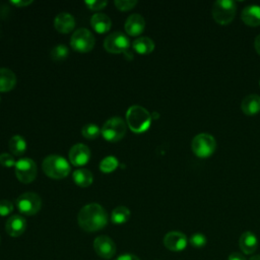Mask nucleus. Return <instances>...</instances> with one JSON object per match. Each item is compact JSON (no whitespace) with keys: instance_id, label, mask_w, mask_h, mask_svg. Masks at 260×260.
I'll return each mask as SVG.
<instances>
[{"instance_id":"1","label":"nucleus","mask_w":260,"mask_h":260,"mask_svg":"<svg viewBox=\"0 0 260 260\" xmlns=\"http://www.w3.org/2000/svg\"><path fill=\"white\" fill-rule=\"evenodd\" d=\"M109 220L106 209L98 203H89L84 205L77 214V222L79 226L88 233L98 232L104 229Z\"/></svg>"},{"instance_id":"2","label":"nucleus","mask_w":260,"mask_h":260,"mask_svg":"<svg viewBox=\"0 0 260 260\" xmlns=\"http://www.w3.org/2000/svg\"><path fill=\"white\" fill-rule=\"evenodd\" d=\"M126 123L131 131L142 133L149 128L151 124V115L143 107L133 105L127 110Z\"/></svg>"},{"instance_id":"3","label":"nucleus","mask_w":260,"mask_h":260,"mask_svg":"<svg viewBox=\"0 0 260 260\" xmlns=\"http://www.w3.org/2000/svg\"><path fill=\"white\" fill-rule=\"evenodd\" d=\"M44 173L52 179H63L70 172V166L68 161L57 154H51L45 157L42 165Z\"/></svg>"},{"instance_id":"4","label":"nucleus","mask_w":260,"mask_h":260,"mask_svg":"<svg viewBox=\"0 0 260 260\" xmlns=\"http://www.w3.org/2000/svg\"><path fill=\"white\" fill-rule=\"evenodd\" d=\"M237 5L232 0H217L211 8V15L216 23L220 25L230 24L235 18Z\"/></svg>"},{"instance_id":"5","label":"nucleus","mask_w":260,"mask_h":260,"mask_svg":"<svg viewBox=\"0 0 260 260\" xmlns=\"http://www.w3.org/2000/svg\"><path fill=\"white\" fill-rule=\"evenodd\" d=\"M191 148L196 156L206 158L212 155L215 151L216 141L212 135L208 133H200L193 137Z\"/></svg>"},{"instance_id":"6","label":"nucleus","mask_w":260,"mask_h":260,"mask_svg":"<svg viewBox=\"0 0 260 260\" xmlns=\"http://www.w3.org/2000/svg\"><path fill=\"white\" fill-rule=\"evenodd\" d=\"M101 132L107 141L117 142L126 134V123L120 117L110 118L103 125Z\"/></svg>"},{"instance_id":"7","label":"nucleus","mask_w":260,"mask_h":260,"mask_svg":"<svg viewBox=\"0 0 260 260\" xmlns=\"http://www.w3.org/2000/svg\"><path fill=\"white\" fill-rule=\"evenodd\" d=\"M17 209L24 215H34L42 207L41 197L34 192H25L19 195L15 201Z\"/></svg>"},{"instance_id":"8","label":"nucleus","mask_w":260,"mask_h":260,"mask_svg":"<svg viewBox=\"0 0 260 260\" xmlns=\"http://www.w3.org/2000/svg\"><path fill=\"white\" fill-rule=\"evenodd\" d=\"M94 43L93 35L84 27L76 29L70 40L71 48L80 53H87L91 51L94 47Z\"/></svg>"},{"instance_id":"9","label":"nucleus","mask_w":260,"mask_h":260,"mask_svg":"<svg viewBox=\"0 0 260 260\" xmlns=\"http://www.w3.org/2000/svg\"><path fill=\"white\" fill-rule=\"evenodd\" d=\"M37 165L28 157H23L15 162V175L18 181L24 184L32 182L37 177Z\"/></svg>"},{"instance_id":"10","label":"nucleus","mask_w":260,"mask_h":260,"mask_svg":"<svg viewBox=\"0 0 260 260\" xmlns=\"http://www.w3.org/2000/svg\"><path fill=\"white\" fill-rule=\"evenodd\" d=\"M130 46V41L126 35L121 31H115L109 35L104 41L106 51L113 54L125 53Z\"/></svg>"},{"instance_id":"11","label":"nucleus","mask_w":260,"mask_h":260,"mask_svg":"<svg viewBox=\"0 0 260 260\" xmlns=\"http://www.w3.org/2000/svg\"><path fill=\"white\" fill-rule=\"evenodd\" d=\"M94 252L104 259H111L116 254V244L114 241L105 235L99 236L93 241Z\"/></svg>"},{"instance_id":"12","label":"nucleus","mask_w":260,"mask_h":260,"mask_svg":"<svg viewBox=\"0 0 260 260\" xmlns=\"http://www.w3.org/2000/svg\"><path fill=\"white\" fill-rule=\"evenodd\" d=\"M188 244V239L185 236V234L178 232V231H172L165 235L164 237V245L165 247L173 252H180L185 250Z\"/></svg>"},{"instance_id":"13","label":"nucleus","mask_w":260,"mask_h":260,"mask_svg":"<svg viewBox=\"0 0 260 260\" xmlns=\"http://www.w3.org/2000/svg\"><path fill=\"white\" fill-rule=\"evenodd\" d=\"M90 158V150L83 143L74 144L69 150V160L73 166L81 167L88 162Z\"/></svg>"},{"instance_id":"14","label":"nucleus","mask_w":260,"mask_h":260,"mask_svg":"<svg viewBox=\"0 0 260 260\" xmlns=\"http://www.w3.org/2000/svg\"><path fill=\"white\" fill-rule=\"evenodd\" d=\"M26 229V220L19 214L11 215L5 222L6 233L13 238L21 236Z\"/></svg>"},{"instance_id":"15","label":"nucleus","mask_w":260,"mask_h":260,"mask_svg":"<svg viewBox=\"0 0 260 260\" xmlns=\"http://www.w3.org/2000/svg\"><path fill=\"white\" fill-rule=\"evenodd\" d=\"M125 30L129 36H139L145 27V20L142 15L138 13L131 14L125 21Z\"/></svg>"},{"instance_id":"16","label":"nucleus","mask_w":260,"mask_h":260,"mask_svg":"<svg viewBox=\"0 0 260 260\" xmlns=\"http://www.w3.org/2000/svg\"><path fill=\"white\" fill-rule=\"evenodd\" d=\"M239 246L244 254L252 255L258 247V240L256 235L250 231L244 232L239 239Z\"/></svg>"},{"instance_id":"17","label":"nucleus","mask_w":260,"mask_h":260,"mask_svg":"<svg viewBox=\"0 0 260 260\" xmlns=\"http://www.w3.org/2000/svg\"><path fill=\"white\" fill-rule=\"evenodd\" d=\"M54 26L59 32L68 34L74 28L75 19L72 14L67 12H61L55 17Z\"/></svg>"},{"instance_id":"18","label":"nucleus","mask_w":260,"mask_h":260,"mask_svg":"<svg viewBox=\"0 0 260 260\" xmlns=\"http://www.w3.org/2000/svg\"><path fill=\"white\" fill-rule=\"evenodd\" d=\"M242 112L247 116H255L260 112V96L252 93L246 95L241 103Z\"/></svg>"},{"instance_id":"19","label":"nucleus","mask_w":260,"mask_h":260,"mask_svg":"<svg viewBox=\"0 0 260 260\" xmlns=\"http://www.w3.org/2000/svg\"><path fill=\"white\" fill-rule=\"evenodd\" d=\"M241 18L244 21V23L249 26H259L260 25V6L259 5L246 6L242 10Z\"/></svg>"},{"instance_id":"20","label":"nucleus","mask_w":260,"mask_h":260,"mask_svg":"<svg viewBox=\"0 0 260 260\" xmlns=\"http://www.w3.org/2000/svg\"><path fill=\"white\" fill-rule=\"evenodd\" d=\"M90 24H91V27L98 34H105L110 30L112 21H111V18L107 14L100 12V13H95L91 16Z\"/></svg>"},{"instance_id":"21","label":"nucleus","mask_w":260,"mask_h":260,"mask_svg":"<svg viewBox=\"0 0 260 260\" xmlns=\"http://www.w3.org/2000/svg\"><path fill=\"white\" fill-rule=\"evenodd\" d=\"M16 84L14 72L7 68H0V91H10Z\"/></svg>"},{"instance_id":"22","label":"nucleus","mask_w":260,"mask_h":260,"mask_svg":"<svg viewBox=\"0 0 260 260\" xmlns=\"http://www.w3.org/2000/svg\"><path fill=\"white\" fill-rule=\"evenodd\" d=\"M132 47L138 54L145 55L151 53L154 50V43L150 38L140 37L133 42Z\"/></svg>"},{"instance_id":"23","label":"nucleus","mask_w":260,"mask_h":260,"mask_svg":"<svg viewBox=\"0 0 260 260\" xmlns=\"http://www.w3.org/2000/svg\"><path fill=\"white\" fill-rule=\"evenodd\" d=\"M73 181L79 187L85 188V187H88L89 185H91V183L93 181V176L89 170L79 169V170L74 171Z\"/></svg>"},{"instance_id":"24","label":"nucleus","mask_w":260,"mask_h":260,"mask_svg":"<svg viewBox=\"0 0 260 260\" xmlns=\"http://www.w3.org/2000/svg\"><path fill=\"white\" fill-rule=\"evenodd\" d=\"M130 210L126 206H118L113 209L111 213V221L114 224H123L130 218Z\"/></svg>"},{"instance_id":"25","label":"nucleus","mask_w":260,"mask_h":260,"mask_svg":"<svg viewBox=\"0 0 260 260\" xmlns=\"http://www.w3.org/2000/svg\"><path fill=\"white\" fill-rule=\"evenodd\" d=\"M8 146H9V150L14 155L19 156V155L23 154L26 149V141L24 140V138L22 136L14 135L10 138Z\"/></svg>"},{"instance_id":"26","label":"nucleus","mask_w":260,"mask_h":260,"mask_svg":"<svg viewBox=\"0 0 260 260\" xmlns=\"http://www.w3.org/2000/svg\"><path fill=\"white\" fill-rule=\"evenodd\" d=\"M119 161L115 156H107L103 158L100 162V170L103 173H111L118 167Z\"/></svg>"},{"instance_id":"27","label":"nucleus","mask_w":260,"mask_h":260,"mask_svg":"<svg viewBox=\"0 0 260 260\" xmlns=\"http://www.w3.org/2000/svg\"><path fill=\"white\" fill-rule=\"evenodd\" d=\"M68 48L67 46L65 45H57L56 47H54L52 50H51V58L55 61H62L64 59H66V57L68 56Z\"/></svg>"},{"instance_id":"28","label":"nucleus","mask_w":260,"mask_h":260,"mask_svg":"<svg viewBox=\"0 0 260 260\" xmlns=\"http://www.w3.org/2000/svg\"><path fill=\"white\" fill-rule=\"evenodd\" d=\"M101 129L95 124H86L82 127L81 133L86 139H95L100 135Z\"/></svg>"},{"instance_id":"29","label":"nucleus","mask_w":260,"mask_h":260,"mask_svg":"<svg viewBox=\"0 0 260 260\" xmlns=\"http://www.w3.org/2000/svg\"><path fill=\"white\" fill-rule=\"evenodd\" d=\"M189 243L191 244L192 247L197 248V249H200V248H203V247L206 245L207 239H206V237H205L203 234L196 233V234H193V235L190 237Z\"/></svg>"},{"instance_id":"30","label":"nucleus","mask_w":260,"mask_h":260,"mask_svg":"<svg viewBox=\"0 0 260 260\" xmlns=\"http://www.w3.org/2000/svg\"><path fill=\"white\" fill-rule=\"evenodd\" d=\"M114 3L119 10L128 11L137 4V1L136 0H116Z\"/></svg>"},{"instance_id":"31","label":"nucleus","mask_w":260,"mask_h":260,"mask_svg":"<svg viewBox=\"0 0 260 260\" xmlns=\"http://www.w3.org/2000/svg\"><path fill=\"white\" fill-rule=\"evenodd\" d=\"M84 4L90 10H100L105 8L108 2L106 0H89V1H84Z\"/></svg>"},{"instance_id":"32","label":"nucleus","mask_w":260,"mask_h":260,"mask_svg":"<svg viewBox=\"0 0 260 260\" xmlns=\"http://www.w3.org/2000/svg\"><path fill=\"white\" fill-rule=\"evenodd\" d=\"M13 211V204L9 200L0 201V216L9 215Z\"/></svg>"},{"instance_id":"33","label":"nucleus","mask_w":260,"mask_h":260,"mask_svg":"<svg viewBox=\"0 0 260 260\" xmlns=\"http://www.w3.org/2000/svg\"><path fill=\"white\" fill-rule=\"evenodd\" d=\"M0 165L6 168H10L12 166H15V160L11 154L3 152L0 154Z\"/></svg>"},{"instance_id":"34","label":"nucleus","mask_w":260,"mask_h":260,"mask_svg":"<svg viewBox=\"0 0 260 260\" xmlns=\"http://www.w3.org/2000/svg\"><path fill=\"white\" fill-rule=\"evenodd\" d=\"M115 260H140L136 255L130 254V253H125L119 255Z\"/></svg>"},{"instance_id":"35","label":"nucleus","mask_w":260,"mask_h":260,"mask_svg":"<svg viewBox=\"0 0 260 260\" xmlns=\"http://www.w3.org/2000/svg\"><path fill=\"white\" fill-rule=\"evenodd\" d=\"M11 4L17 6V7H24L32 3V0H11Z\"/></svg>"},{"instance_id":"36","label":"nucleus","mask_w":260,"mask_h":260,"mask_svg":"<svg viewBox=\"0 0 260 260\" xmlns=\"http://www.w3.org/2000/svg\"><path fill=\"white\" fill-rule=\"evenodd\" d=\"M228 260H247L246 257L242 254V253H239V252H233L229 255L228 257Z\"/></svg>"},{"instance_id":"37","label":"nucleus","mask_w":260,"mask_h":260,"mask_svg":"<svg viewBox=\"0 0 260 260\" xmlns=\"http://www.w3.org/2000/svg\"><path fill=\"white\" fill-rule=\"evenodd\" d=\"M254 47H255L256 52L260 55V35H258V36L255 38V41H254Z\"/></svg>"},{"instance_id":"38","label":"nucleus","mask_w":260,"mask_h":260,"mask_svg":"<svg viewBox=\"0 0 260 260\" xmlns=\"http://www.w3.org/2000/svg\"><path fill=\"white\" fill-rule=\"evenodd\" d=\"M248 260H260V255H254L251 258H249Z\"/></svg>"},{"instance_id":"39","label":"nucleus","mask_w":260,"mask_h":260,"mask_svg":"<svg viewBox=\"0 0 260 260\" xmlns=\"http://www.w3.org/2000/svg\"><path fill=\"white\" fill-rule=\"evenodd\" d=\"M259 86H260V81H259Z\"/></svg>"}]
</instances>
